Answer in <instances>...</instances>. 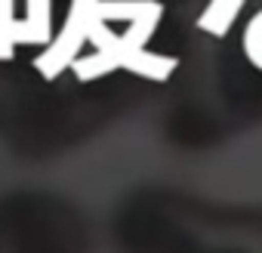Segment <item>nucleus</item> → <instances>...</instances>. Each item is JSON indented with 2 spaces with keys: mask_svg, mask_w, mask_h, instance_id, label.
<instances>
[{
  "mask_svg": "<svg viewBox=\"0 0 262 253\" xmlns=\"http://www.w3.org/2000/svg\"><path fill=\"white\" fill-rule=\"evenodd\" d=\"M241 7H244V0H213L210 10H207L204 19H201V28H207V31H213V34L228 31L231 22H234V16L241 13Z\"/></svg>",
  "mask_w": 262,
  "mask_h": 253,
  "instance_id": "f257e3e1",
  "label": "nucleus"
}]
</instances>
